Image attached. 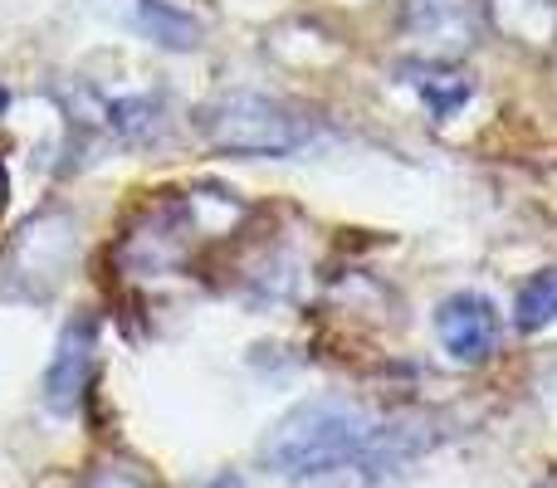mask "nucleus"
I'll return each mask as SVG.
<instances>
[{
    "label": "nucleus",
    "instance_id": "obj_1",
    "mask_svg": "<svg viewBox=\"0 0 557 488\" xmlns=\"http://www.w3.org/2000/svg\"><path fill=\"white\" fill-rule=\"evenodd\" d=\"M372 440L376 430L362 411L343 401H308L270 430L264 464L274 474H288V479H318V474H337L343 464L362 460Z\"/></svg>",
    "mask_w": 557,
    "mask_h": 488
},
{
    "label": "nucleus",
    "instance_id": "obj_2",
    "mask_svg": "<svg viewBox=\"0 0 557 488\" xmlns=\"http://www.w3.org/2000/svg\"><path fill=\"white\" fill-rule=\"evenodd\" d=\"M201 137L231 157H294L313 127L264 93H221L201 108Z\"/></svg>",
    "mask_w": 557,
    "mask_h": 488
},
{
    "label": "nucleus",
    "instance_id": "obj_3",
    "mask_svg": "<svg viewBox=\"0 0 557 488\" xmlns=\"http://www.w3.org/2000/svg\"><path fill=\"white\" fill-rule=\"evenodd\" d=\"M94 372H98V323L88 313H78L59 327L54 356H49L45 372V405L54 415H78L88 386H94Z\"/></svg>",
    "mask_w": 557,
    "mask_h": 488
},
{
    "label": "nucleus",
    "instance_id": "obj_4",
    "mask_svg": "<svg viewBox=\"0 0 557 488\" xmlns=\"http://www.w3.org/2000/svg\"><path fill=\"white\" fill-rule=\"evenodd\" d=\"M441 347L465 366H480L499 352V308L484 293H450L435 308Z\"/></svg>",
    "mask_w": 557,
    "mask_h": 488
},
{
    "label": "nucleus",
    "instance_id": "obj_5",
    "mask_svg": "<svg viewBox=\"0 0 557 488\" xmlns=\"http://www.w3.org/2000/svg\"><path fill=\"white\" fill-rule=\"evenodd\" d=\"M133 25L162 49H196V39H201V25L166 0H133Z\"/></svg>",
    "mask_w": 557,
    "mask_h": 488
},
{
    "label": "nucleus",
    "instance_id": "obj_6",
    "mask_svg": "<svg viewBox=\"0 0 557 488\" xmlns=\"http://www.w3.org/2000/svg\"><path fill=\"white\" fill-rule=\"evenodd\" d=\"M411 29L425 45H465V0H411Z\"/></svg>",
    "mask_w": 557,
    "mask_h": 488
},
{
    "label": "nucleus",
    "instance_id": "obj_7",
    "mask_svg": "<svg viewBox=\"0 0 557 488\" xmlns=\"http://www.w3.org/2000/svg\"><path fill=\"white\" fill-rule=\"evenodd\" d=\"M513 323H519V333H543V327L557 323V268H543L519 288Z\"/></svg>",
    "mask_w": 557,
    "mask_h": 488
},
{
    "label": "nucleus",
    "instance_id": "obj_8",
    "mask_svg": "<svg viewBox=\"0 0 557 488\" xmlns=\"http://www.w3.org/2000/svg\"><path fill=\"white\" fill-rule=\"evenodd\" d=\"M108 123L117 127V137L123 142H152L157 127H162V108H157V98H123V103L108 108Z\"/></svg>",
    "mask_w": 557,
    "mask_h": 488
},
{
    "label": "nucleus",
    "instance_id": "obj_9",
    "mask_svg": "<svg viewBox=\"0 0 557 488\" xmlns=\"http://www.w3.org/2000/svg\"><path fill=\"white\" fill-rule=\"evenodd\" d=\"M78 488H147L137 474H127V470H113V464H103V470H88L84 474V484Z\"/></svg>",
    "mask_w": 557,
    "mask_h": 488
},
{
    "label": "nucleus",
    "instance_id": "obj_10",
    "mask_svg": "<svg viewBox=\"0 0 557 488\" xmlns=\"http://www.w3.org/2000/svg\"><path fill=\"white\" fill-rule=\"evenodd\" d=\"M5 103H10V98H5V88H0V113H5Z\"/></svg>",
    "mask_w": 557,
    "mask_h": 488
},
{
    "label": "nucleus",
    "instance_id": "obj_11",
    "mask_svg": "<svg viewBox=\"0 0 557 488\" xmlns=\"http://www.w3.org/2000/svg\"><path fill=\"white\" fill-rule=\"evenodd\" d=\"M539 488H557V484H539Z\"/></svg>",
    "mask_w": 557,
    "mask_h": 488
}]
</instances>
